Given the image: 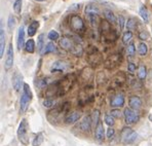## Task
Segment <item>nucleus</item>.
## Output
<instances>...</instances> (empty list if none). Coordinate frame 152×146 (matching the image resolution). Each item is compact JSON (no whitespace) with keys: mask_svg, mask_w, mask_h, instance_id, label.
I'll use <instances>...</instances> for the list:
<instances>
[{"mask_svg":"<svg viewBox=\"0 0 152 146\" xmlns=\"http://www.w3.org/2000/svg\"><path fill=\"white\" fill-rule=\"evenodd\" d=\"M48 39H50V40H57V39H59L60 35L57 31L51 30V31H50V33H48Z\"/></svg>","mask_w":152,"mask_h":146,"instance_id":"32","label":"nucleus"},{"mask_svg":"<svg viewBox=\"0 0 152 146\" xmlns=\"http://www.w3.org/2000/svg\"><path fill=\"white\" fill-rule=\"evenodd\" d=\"M139 37H140V39L145 40V39H148L149 35H148V33H147V32H145V31H142V32H141L140 34H139Z\"/></svg>","mask_w":152,"mask_h":146,"instance_id":"40","label":"nucleus"},{"mask_svg":"<svg viewBox=\"0 0 152 146\" xmlns=\"http://www.w3.org/2000/svg\"><path fill=\"white\" fill-rule=\"evenodd\" d=\"M22 82H23V76L20 73L15 72L12 76V87L17 92H19L21 90Z\"/></svg>","mask_w":152,"mask_h":146,"instance_id":"12","label":"nucleus"},{"mask_svg":"<svg viewBox=\"0 0 152 146\" xmlns=\"http://www.w3.org/2000/svg\"><path fill=\"white\" fill-rule=\"evenodd\" d=\"M91 123H93V120H91V116H86L83 118L81 123L79 125V128L81 129V131L83 132H88L91 130Z\"/></svg>","mask_w":152,"mask_h":146,"instance_id":"15","label":"nucleus"},{"mask_svg":"<svg viewBox=\"0 0 152 146\" xmlns=\"http://www.w3.org/2000/svg\"><path fill=\"white\" fill-rule=\"evenodd\" d=\"M4 48H5V34H4L3 28L1 27L0 29V58L3 57Z\"/></svg>","mask_w":152,"mask_h":146,"instance_id":"18","label":"nucleus"},{"mask_svg":"<svg viewBox=\"0 0 152 146\" xmlns=\"http://www.w3.org/2000/svg\"><path fill=\"white\" fill-rule=\"evenodd\" d=\"M129 108L137 111V110L140 109L141 106H142V101H141L140 97H138V96H133V97L129 98Z\"/></svg>","mask_w":152,"mask_h":146,"instance_id":"11","label":"nucleus"},{"mask_svg":"<svg viewBox=\"0 0 152 146\" xmlns=\"http://www.w3.org/2000/svg\"><path fill=\"white\" fill-rule=\"evenodd\" d=\"M127 70L131 73H134L136 71V65L134 64V63H129V64L127 65Z\"/></svg>","mask_w":152,"mask_h":146,"instance_id":"39","label":"nucleus"},{"mask_svg":"<svg viewBox=\"0 0 152 146\" xmlns=\"http://www.w3.org/2000/svg\"><path fill=\"white\" fill-rule=\"evenodd\" d=\"M43 48H44V34H40L37 38V51L39 54H41Z\"/></svg>","mask_w":152,"mask_h":146,"instance_id":"22","label":"nucleus"},{"mask_svg":"<svg viewBox=\"0 0 152 146\" xmlns=\"http://www.w3.org/2000/svg\"><path fill=\"white\" fill-rule=\"evenodd\" d=\"M44 138H43V134L42 133H38L36 136H35L34 140L32 141V145L33 146H40L43 142Z\"/></svg>","mask_w":152,"mask_h":146,"instance_id":"24","label":"nucleus"},{"mask_svg":"<svg viewBox=\"0 0 152 146\" xmlns=\"http://www.w3.org/2000/svg\"><path fill=\"white\" fill-rule=\"evenodd\" d=\"M80 116L81 115H80V113L78 111L71 112V113H69L68 115L66 116V118H65V123H66L67 125H72V123H75L80 118Z\"/></svg>","mask_w":152,"mask_h":146,"instance_id":"14","label":"nucleus"},{"mask_svg":"<svg viewBox=\"0 0 152 146\" xmlns=\"http://www.w3.org/2000/svg\"><path fill=\"white\" fill-rule=\"evenodd\" d=\"M69 24H70V27L73 31L75 32H81L84 29V23L83 20L77 15H72L70 17V20H69Z\"/></svg>","mask_w":152,"mask_h":146,"instance_id":"3","label":"nucleus"},{"mask_svg":"<svg viewBox=\"0 0 152 146\" xmlns=\"http://www.w3.org/2000/svg\"><path fill=\"white\" fill-rule=\"evenodd\" d=\"M60 45H61L64 49L71 51L73 54H75V55H78V48L80 49V46L75 45V44L73 43L72 40H70L69 38H66V37L62 38V39L60 40Z\"/></svg>","mask_w":152,"mask_h":146,"instance_id":"6","label":"nucleus"},{"mask_svg":"<svg viewBox=\"0 0 152 146\" xmlns=\"http://www.w3.org/2000/svg\"><path fill=\"white\" fill-rule=\"evenodd\" d=\"M22 1L23 0H15V2H13V10H15V13H21Z\"/></svg>","mask_w":152,"mask_h":146,"instance_id":"28","label":"nucleus"},{"mask_svg":"<svg viewBox=\"0 0 152 146\" xmlns=\"http://www.w3.org/2000/svg\"><path fill=\"white\" fill-rule=\"evenodd\" d=\"M147 75V69L144 65H141L139 67V70H138V76H139L140 79H145Z\"/></svg>","mask_w":152,"mask_h":146,"instance_id":"27","label":"nucleus"},{"mask_svg":"<svg viewBox=\"0 0 152 146\" xmlns=\"http://www.w3.org/2000/svg\"><path fill=\"white\" fill-rule=\"evenodd\" d=\"M104 13H105V18H106L107 21H108L109 23H115V22H116V18H115V15L113 13V12L107 10H105Z\"/></svg>","mask_w":152,"mask_h":146,"instance_id":"25","label":"nucleus"},{"mask_svg":"<svg viewBox=\"0 0 152 146\" xmlns=\"http://www.w3.org/2000/svg\"><path fill=\"white\" fill-rule=\"evenodd\" d=\"M117 22H118V25H119V28L121 29H124V25H126V19H124L122 15H118V18H117Z\"/></svg>","mask_w":152,"mask_h":146,"instance_id":"36","label":"nucleus"},{"mask_svg":"<svg viewBox=\"0 0 152 146\" xmlns=\"http://www.w3.org/2000/svg\"><path fill=\"white\" fill-rule=\"evenodd\" d=\"M15 24H17V19L15 18V15H10L8 17V21H7V28L10 32H12V30L15 27Z\"/></svg>","mask_w":152,"mask_h":146,"instance_id":"23","label":"nucleus"},{"mask_svg":"<svg viewBox=\"0 0 152 146\" xmlns=\"http://www.w3.org/2000/svg\"><path fill=\"white\" fill-rule=\"evenodd\" d=\"M35 41L33 39H29L28 41H26V44H25V49L26 51L30 54H33L35 51Z\"/></svg>","mask_w":152,"mask_h":146,"instance_id":"21","label":"nucleus"},{"mask_svg":"<svg viewBox=\"0 0 152 146\" xmlns=\"http://www.w3.org/2000/svg\"><path fill=\"white\" fill-rule=\"evenodd\" d=\"M35 1H37V2H43V1H46V0H35Z\"/></svg>","mask_w":152,"mask_h":146,"instance_id":"41","label":"nucleus"},{"mask_svg":"<svg viewBox=\"0 0 152 146\" xmlns=\"http://www.w3.org/2000/svg\"><path fill=\"white\" fill-rule=\"evenodd\" d=\"M120 138H121V142L124 144H132L137 140L138 134L131 128H124L120 133Z\"/></svg>","mask_w":152,"mask_h":146,"instance_id":"2","label":"nucleus"},{"mask_svg":"<svg viewBox=\"0 0 152 146\" xmlns=\"http://www.w3.org/2000/svg\"><path fill=\"white\" fill-rule=\"evenodd\" d=\"M105 123H106L109 127H111V125H113L114 123H115V120H114V117L111 114H108V115L105 116Z\"/></svg>","mask_w":152,"mask_h":146,"instance_id":"33","label":"nucleus"},{"mask_svg":"<svg viewBox=\"0 0 152 146\" xmlns=\"http://www.w3.org/2000/svg\"><path fill=\"white\" fill-rule=\"evenodd\" d=\"M13 65V46L12 43L8 44L7 51H6V58H5V64H4V68L5 70H10Z\"/></svg>","mask_w":152,"mask_h":146,"instance_id":"7","label":"nucleus"},{"mask_svg":"<svg viewBox=\"0 0 152 146\" xmlns=\"http://www.w3.org/2000/svg\"><path fill=\"white\" fill-rule=\"evenodd\" d=\"M124 118H126V125H134V123H138L140 120V115L136 110L132 109V108H126L124 112Z\"/></svg>","mask_w":152,"mask_h":146,"instance_id":"4","label":"nucleus"},{"mask_svg":"<svg viewBox=\"0 0 152 146\" xmlns=\"http://www.w3.org/2000/svg\"><path fill=\"white\" fill-rule=\"evenodd\" d=\"M100 122V111L99 110H95L93 113V123H95V125H97Z\"/></svg>","mask_w":152,"mask_h":146,"instance_id":"34","label":"nucleus"},{"mask_svg":"<svg viewBox=\"0 0 152 146\" xmlns=\"http://www.w3.org/2000/svg\"><path fill=\"white\" fill-rule=\"evenodd\" d=\"M96 138L98 141H103L104 140V136H105V130H104V125H103L102 122H99L97 125H96V131H95Z\"/></svg>","mask_w":152,"mask_h":146,"instance_id":"13","label":"nucleus"},{"mask_svg":"<svg viewBox=\"0 0 152 146\" xmlns=\"http://www.w3.org/2000/svg\"><path fill=\"white\" fill-rule=\"evenodd\" d=\"M42 104H43V106L45 107V108H51V107L55 106L56 102L53 100H50V99H46V100L43 101Z\"/></svg>","mask_w":152,"mask_h":146,"instance_id":"31","label":"nucleus"},{"mask_svg":"<svg viewBox=\"0 0 152 146\" xmlns=\"http://www.w3.org/2000/svg\"><path fill=\"white\" fill-rule=\"evenodd\" d=\"M56 51H57V48H56L55 44H53V42H48V43L44 46L41 55H46V54H50V53H56Z\"/></svg>","mask_w":152,"mask_h":146,"instance_id":"19","label":"nucleus"},{"mask_svg":"<svg viewBox=\"0 0 152 146\" xmlns=\"http://www.w3.org/2000/svg\"><path fill=\"white\" fill-rule=\"evenodd\" d=\"M84 12H86V17H88V21L91 22V25H95L96 21H97V17H98V15H99V12H100L98 6L89 4V5H88L86 7V10H84Z\"/></svg>","mask_w":152,"mask_h":146,"instance_id":"5","label":"nucleus"},{"mask_svg":"<svg viewBox=\"0 0 152 146\" xmlns=\"http://www.w3.org/2000/svg\"><path fill=\"white\" fill-rule=\"evenodd\" d=\"M124 105V97L122 94H118L115 97H113V99L110 102V106L113 108H120Z\"/></svg>","mask_w":152,"mask_h":146,"instance_id":"10","label":"nucleus"},{"mask_svg":"<svg viewBox=\"0 0 152 146\" xmlns=\"http://www.w3.org/2000/svg\"><path fill=\"white\" fill-rule=\"evenodd\" d=\"M126 28H127V30H129V31H131V30H133V29H135L136 28V20L133 19V18H131V19L127 20V22H126Z\"/></svg>","mask_w":152,"mask_h":146,"instance_id":"30","label":"nucleus"},{"mask_svg":"<svg viewBox=\"0 0 152 146\" xmlns=\"http://www.w3.org/2000/svg\"><path fill=\"white\" fill-rule=\"evenodd\" d=\"M38 28H39V22L33 21L32 23L28 26V29H27V34H28V36H30V37L34 36V35L36 34V31L38 30Z\"/></svg>","mask_w":152,"mask_h":146,"instance_id":"17","label":"nucleus"},{"mask_svg":"<svg viewBox=\"0 0 152 146\" xmlns=\"http://www.w3.org/2000/svg\"><path fill=\"white\" fill-rule=\"evenodd\" d=\"M31 100H32V98H30L29 96H27L26 94L23 93L21 99H20V111L22 113H25L27 111V109L29 107V103L31 102Z\"/></svg>","mask_w":152,"mask_h":146,"instance_id":"9","label":"nucleus"},{"mask_svg":"<svg viewBox=\"0 0 152 146\" xmlns=\"http://www.w3.org/2000/svg\"><path fill=\"white\" fill-rule=\"evenodd\" d=\"M138 53H139L140 56L146 55L148 53V46H147V44L144 43V42H141L139 44V48H138Z\"/></svg>","mask_w":152,"mask_h":146,"instance_id":"26","label":"nucleus"},{"mask_svg":"<svg viewBox=\"0 0 152 146\" xmlns=\"http://www.w3.org/2000/svg\"><path fill=\"white\" fill-rule=\"evenodd\" d=\"M139 13H140V15H141V18H142L143 21H144L145 23H148L149 22V12L145 6H141Z\"/></svg>","mask_w":152,"mask_h":146,"instance_id":"20","label":"nucleus"},{"mask_svg":"<svg viewBox=\"0 0 152 146\" xmlns=\"http://www.w3.org/2000/svg\"><path fill=\"white\" fill-rule=\"evenodd\" d=\"M110 114L113 116L114 118H120V117H121V115H122L121 112H120V110H119V109H117V108H115V109L111 110Z\"/></svg>","mask_w":152,"mask_h":146,"instance_id":"37","label":"nucleus"},{"mask_svg":"<svg viewBox=\"0 0 152 146\" xmlns=\"http://www.w3.org/2000/svg\"><path fill=\"white\" fill-rule=\"evenodd\" d=\"M18 49L21 51L22 48H25V29H24V26H21L19 28V32H18Z\"/></svg>","mask_w":152,"mask_h":146,"instance_id":"8","label":"nucleus"},{"mask_svg":"<svg viewBox=\"0 0 152 146\" xmlns=\"http://www.w3.org/2000/svg\"><path fill=\"white\" fill-rule=\"evenodd\" d=\"M132 37H133V33H132L131 31H126V32L124 33V36H122V42H124V44H127L132 40Z\"/></svg>","mask_w":152,"mask_h":146,"instance_id":"29","label":"nucleus"},{"mask_svg":"<svg viewBox=\"0 0 152 146\" xmlns=\"http://www.w3.org/2000/svg\"><path fill=\"white\" fill-rule=\"evenodd\" d=\"M114 134H115V131H114V129H112V128H109V129L107 130V138H109V139L113 138Z\"/></svg>","mask_w":152,"mask_h":146,"instance_id":"38","label":"nucleus"},{"mask_svg":"<svg viewBox=\"0 0 152 146\" xmlns=\"http://www.w3.org/2000/svg\"><path fill=\"white\" fill-rule=\"evenodd\" d=\"M67 68V64L62 61H56L55 63H53L50 67L51 72H56V71H65Z\"/></svg>","mask_w":152,"mask_h":146,"instance_id":"16","label":"nucleus"},{"mask_svg":"<svg viewBox=\"0 0 152 146\" xmlns=\"http://www.w3.org/2000/svg\"><path fill=\"white\" fill-rule=\"evenodd\" d=\"M28 129H29V125L28 122L23 118L21 120L19 125V128H18V138H19L20 142L24 145H27L29 143V138H28Z\"/></svg>","mask_w":152,"mask_h":146,"instance_id":"1","label":"nucleus"},{"mask_svg":"<svg viewBox=\"0 0 152 146\" xmlns=\"http://www.w3.org/2000/svg\"><path fill=\"white\" fill-rule=\"evenodd\" d=\"M136 53V48H135V44L133 43V42H131V43L127 45V55L129 56H134Z\"/></svg>","mask_w":152,"mask_h":146,"instance_id":"35","label":"nucleus"}]
</instances>
